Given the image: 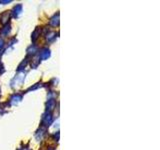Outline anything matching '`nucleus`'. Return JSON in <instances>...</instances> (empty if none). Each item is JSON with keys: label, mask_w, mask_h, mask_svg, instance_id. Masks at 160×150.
<instances>
[{"label": "nucleus", "mask_w": 160, "mask_h": 150, "mask_svg": "<svg viewBox=\"0 0 160 150\" xmlns=\"http://www.w3.org/2000/svg\"><path fill=\"white\" fill-rule=\"evenodd\" d=\"M52 120H53V117H52V114L50 112H47L46 111L45 113L42 115V118H41V123L42 125L41 126H44V127H48V126L50 125V124L52 123Z\"/></svg>", "instance_id": "f257e3e1"}, {"label": "nucleus", "mask_w": 160, "mask_h": 150, "mask_svg": "<svg viewBox=\"0 0 160 150\" xmlns=\"http://www.w3.org/2000/svg\"><path fill=\"white\" fill-rule=\"evenodd\" d=\"M24 78H25V74L24 72H21L19 73L17 76H15V77L12 79L11 81V86L12 87H16V86H19L21 84L23 83V81H24Z\"/></svg>", "instance_id": "f03ea898"}, {"label": "nucleus", "mask_w": 160, "mask_h": 150, "mask_svg": "<svg viewBox=\"0 0 160 150\" xmlns=\"http://www.w3.org/2000/svg\"><path fill=\"white\" fill-rule=\"evenodd\" d=\"M22 10H23V6L22 4H16L15 6L13 7V9L10 11V14H11L12 17L14 18H17L18 16L22 13Z\"/></svg>", "instance_id": "7ed1b4c3"}, {"label": "nucleus", "mask_w": 160, "mask_h": 150, "mask_svg": "<svg viewBox=\"0 0 160 150\" xmlns=\"http://www.w3.org/2000/svg\"><path fill=\"white\" fill-rule=\"evenodd\" d=\"M10 16H11L10 11L2 12V13L0 14V23H1L2 25L8 24V21H9V19H10Z\"/></svg>", "instance_id": "20e7f679"}, {"label": "nucleus", "mask_w": 160, "mask_h": 150, "mask_svg": "<svg viewBox=\"0 0 160 150\" xmlns=\"http://www.w3.org/2000/svg\"><path fill=\"white\" fill-rule=\"evenodd\" d=\"M38 56L41 60H46L50 57V50L48 48H42V49H40Z\"/></svg>", "instance_id": "39448f33"}, {"label": "nucleus", "mask_w": 160, "mask_h": 150, "mask_svg": "<svg viewBox=\"0 0 160 150\" xmlns=\"http://www.w3.org/2000/svg\"><path fill=\"white\" fill-rule=\"evenodd\" d=\"M22 100V95L19 93H14L10 96L9 98V103L10 104H17L18 102Z\"/></svg>", "instance_id": "423d86ee"}, {"label": "nucleus", "mask_w": 160, "mask_h": 150, "mask_svg": "<svg viewBox=\"0 0 160 150\" xmlns=\"http://www.w3.org/2000/svg\"><path fill=\"white\" fill-rule=\"evenodd\" d=\"M55 106H56V100L55 99H53V98L48 99V101L46 102V110H47V112L51 113V111L55 108Z\"/></svg>", "instance_id": "0eeeda50"}, {"label": "nucleus", "mask_w": 160, "mask_h": 150, "mask_svg": "<svg viewBox=\"0 0 160 150\" xmlns=\"http://www.w3.org/2000/svg\"><path fill=\"white\" fill-rule=\"evenodd\" d=\"M45 134H46V127L41 126V127H40V129L36 132V134H35V137H36L37 140H42V139H43V137L45 136Z\"/></svg>", "instance_id": "6e6552de"}, {"label": "nucleus", "mask_w": 160, "mask_h": 150, "mask_svg": "<svg viewBox=\"0 0 160 150\" xmlns=\"http://www.w3.org/2000/svg\"><path fill=\"white\" fill-rule=\"evenodd\" d=\"M26 52H27V55L28 56H30V55L34 56L35 54L38 52V47H37L36 45H34V44H32V45H30L28 48H27Z\"/></svg>", "instance_id": "1a4fd4ad"}, {"label": "nucleus", "mask_w": 160, "mask_h": 150, "mask_svg": "<svg viewBox=\"0 0 160 150\" xmlns=\"http://www.w3.org/2000/svg\"><path fill=\"white\" fill-rule=\"evenodd\" d=\"M49 24L53 27H56L59 25V13H56L53 15V17L50 19L49 21Z\"/></svg>", "instance_id": "9d476101"}, {"label": "nucleus", "mask_w": 160, "mask_h": 150, "mask_svg": "<svg viewBox=\"0 0 160 150\" xmlns=\"http://www.w3.org/2000/svg\"><path fill=\"white\" fill-rule=\"evenodd\" d=\"M10 31H11V26H10V24H6V25H4L3 28H1L0 34H1L2 36H7L10 33Z\"/></svg>", "instance_id": "9b49d317"}, {"label": "nucleus", "mask_w": 160, "mask_h": 150, "mask_svg": "<svg viewBox=\"0 0 160 150\" xmlns=\"http://www.w3.org/2000/svg\"><path fill=\"white\" fill-rule=\"evenodd\" d=\"M40 32H41V29H40L39 27H36L35 30L32 32V35H31V40H32L33 42H35L38 39V37L40 36Z\"/></svg>", "instance_id": "f8f14e48"}, {"label": "nucleus", "mask_w": 160, "mask_h": 150, "mask_svg": "<svg viewBox=\"0 0 160 150\" xmlns=\"http://www.w3.org/2000/svg\"><path fill=\"white\" fill-rule=\"evenodd\" d=\"M57 35H58V33H56V32H48L47 34H46V40H47L48 42H53L54 40L57 38Z\"/></svg>", "instance_id": "ddd939ff"}, {"label": "nucleus", "mask_w": 160, "mask_h": 150, "mask_svg": "<svg viewBox=\"0 0 160 150\" xmlns=\"http://www.w3.org/2000/svg\"><path fill=\"white\" fill-rule=\"evenodd\" d=\"M39 64H40V58H39V56L37 55V56H35L32 58V60H31V67L32 68H37V67L39 66Z\"/></svg>", "instance_id": "4468645a"}, {"label": "nucleus", "mask_w": 160, "mask_h": 150, "mask_svg": "<svg viewBox=\"0 0 160 150\" xmlns=\"http://www.w3.org/2000/svg\"><path fill=\"white\" fill-rule=\"evenodd\" d=\"M28 58H25L24 60H22V62L20 63L19 65H18V69L17 70L18 71H21V70H23V69L25 68V67L27 66V64H28Z\"/></svg>", "instance_id": "2eb2a0df"}, {"label": "nucleus", "mask_w": 160, "mask_h": 150, "mask_svg": "<svg viewBox=\"0 0 160 150\" xmlns=\"http://www.w3.org/2000/svg\"><path fill=\"white\" fill-rule=\"evenodd\" d=\"M41 86H42V83H41V82H38V83H36L34 86H31L30 88H28V89H27V92L31 91V90H35V89H37V88L41 87Z\"/></svg>", "instance_id": "dca6fc26"}, {"label": "nucleus", "mask_w": 160, "mask_h": 150, "mask_svg": "<svg viewBox=\"0 0 160 150\" xmlns=\"http://www.w3.org/2000/svg\"><path fill=\"white\" fill-rule=\"evenodd\" d=\"M59 131H57L55 133V134L53 135V137H54V140L56 141V142H58V141H59Z\"/></svg>", "instance_id": "f3484780"}, {"label": "nucleus", "mask_w": 160, "mask_h": 150, "mask_svg": "<svg viewBox=\"0 0 160 150\" xmlns=\"http://www.w3.org/2000/svg\"><path fill=\"white\" fill-rule=\"evenodd\" d=\"M4 71H5V69H4V66L3 64H2L1 62H0V74H3Z\"/></svg>", "instance_id": "a211bd4d"}, {"label": "nucleus", "mask_w": 160, "mask_h": 150, "mask_svg": "<svg viewBox=\"0 0 160 150\" xmlns=\"http://www.w3.org/2000/svg\"><path fill=\"white\" fill-rule=\"evenodd\" d=\"M3 46H4V41L2 39H0V50L3 48Z\"/></svg>", "instance_id": "6ab92c4d"}, {"label": "nucleus", "mask_w": 160, "mask_h": 150, "mask_svg": "<svg viewBox=\"0 0 160 150\" xmlns=\"http://www.w3.org/2000/svg\"><path fill=\"white\" fill-rule=\"evenodd\" d=\"M10 2H11V0H1L0 3H10Z\"/></svg>", "instance_id": "aec40b11"}, {"label": "nucleus", "mask_w": 160, "mask_h": 150, "mask_svg": "<svg viewBox=\"0 0 160 150\" xmlns=\"http://www.w3.org/2000/svg\"><path fill=\"white\" fill-rule=\"evenodd\" d=\"M19 150H30L28 147H23V148H19Z\"/></svg>", "instance_id": "412c9836"}]
</instances>
